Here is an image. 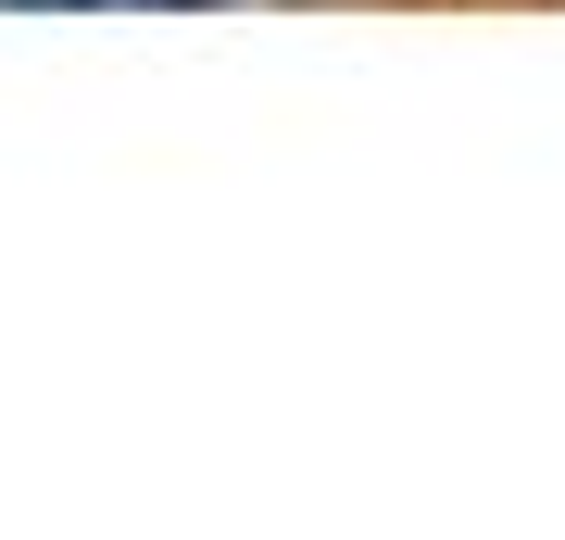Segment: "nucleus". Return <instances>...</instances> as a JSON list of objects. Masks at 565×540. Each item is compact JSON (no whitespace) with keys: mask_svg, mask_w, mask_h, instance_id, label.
Segmentation results:
<instances>
[{"mask_svg":"<svg viewBox=\"0 0 565 540\" xmlns=\"http://www.w3.org/2000/svg\"><path fill=\"white\" fill-rule=\"evenodd\" d=\"M0 13H151V0H0Z\"/></svg>","mask_w":565,"mask_h":540,"instance_id":"nucleus-1","label":"nucleus"}]
</instances>
